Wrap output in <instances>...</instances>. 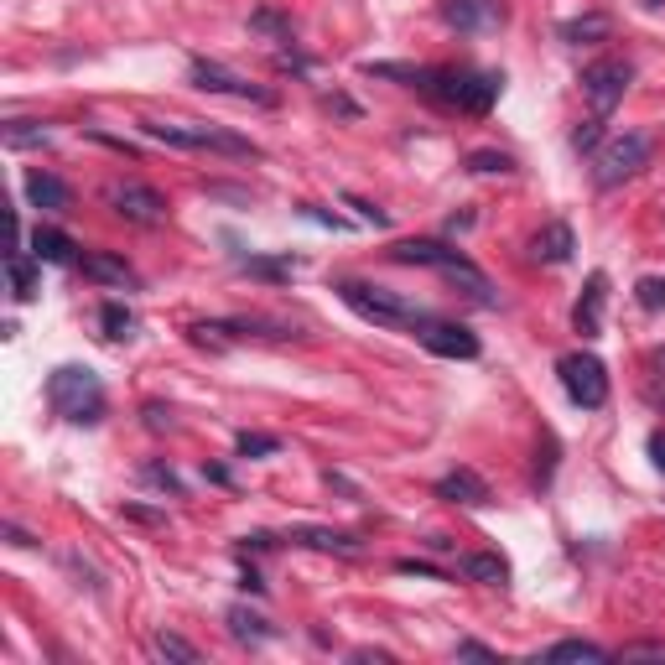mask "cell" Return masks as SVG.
I'll list each match as a JSON object with an SVG mask.
<instances>
[{
	"instance_id": "obj_1",
	"label": "cell",
	"mask_w": 665,
	"mask_h": 665,
	"mask_svg": "<svg viewBox=\"0 0 665 665\" xmlns=\"http://www.w3.org/2000/svg\"><path fill=\"white\" fill-rule=\"evenodd\" d=\"M47 406L58 411L63 421H73V427H99L104 411H110V395H104L99 375L84 364H58L47 375Z\"/></svg>"
},
{
	"instance_id": "obj_2",
	"label": "cell",
	"mask_w": 665,
	"mask_h": 665,
	"mask_svg": "<svg viewBox=\"0 0 665 665\" xmlns=\"http://www.w3.org/2000/svg\"><path fill=\"white\" fill-rule=\"evenodd\" d=\"M401 265H432V271H442L452 286H463L473 302H484V307H494L499 297H494V281L478 271V265L463 255V250H452V245H442V239H401V245L390 250Z\"/></svg>"
},
{
	"instance_id": "obj_3",
	"label": "cell",
	"mask_w": 665,
	"mask_h": 665,
	"mask_svg": "<svg viewBox=\"0 0 665 665\" xmlns=\"http://www.w3.org/2000/svg\"><path fill=\"white\" fill-rule=\"evenodd\" d=\"M333 291L343 297V307L359 312L364 323H375V328H416L421 323V307H411L406 297H395V291L385 286H369V281H333Z\"/></svg>"
},
{
	"instance_id": "obj_4",
	"label": "cell",
	"mask_w": 665,
	"mask_h": 665,
	"mask_svg": "<svg viewBox=\"0 0 665 665\" xmlns=\"http://www.w3.org/2000/svg\"><path fill=\"white\" fill-rule=\"evenodd\" d=\"M141 130L162 146H177V151H219V156H260L255 141L245 136H229V130H208V125H162V120H141Z\"/></svg>"
},
{
	"instance_id": "obj_5",
	"label": "cell",
	"mask_w": 665,
	"mask_h": 665,
	"mask_svg": "<svg viewBox=\"0 0 665 665\" xmlns=\"http://www.w3.org/2000/svg\"><path fill=\"white\" fill-rule=\"evenodd\" d=\"M556 375H562V390H567V401L582 406V411H598L608 406V369L598 354H562L556 359Z\"/></svg>"
},
{
	"instance_id": "obj_6",
	"label": "cell",
	"mask_w": 665,
	"mask_h": 665,
	"mask_svg": "<svg viewBox=\"0 0 665 665\" xmlns=\"http://www.w3.org/2000/svg\"><path fill=\"white\" fill-rule=\"evenodd\" d=\"M629 84H634V68H629L624 58H598V63L582 68V99L593 104L598 120L619 110L624 94H629Z\"/></svg>"
},
{
	"instance_id": "obj_7",
	"label": "cell",
	"mask_w": 665,
	"mask_h": 665,
	"mask_svg": "<svg viewBox=\"0 0 665 665\" xmlns=\"http://www.w3.org/2000/svg\"><path fill=\"white\" fill-rule=\"evenodd\" d=\"M411 338H421V349L437 354V359H478V333L452 323V317H432L421 312V323L411 328Z\"/></svg>"
},
{
	"instance_id": "obj_8",
	"label": "cell",
	"mask_w": 665,
	"mask_h": 665,
	"mask_svg": "<svg viewBox=\"0 0 665 665\" xmlns=\"http://www.w3.org/2000/svg\"><path fill=\"white\" fill-rule=\"evenodd\" d=\"M645 162H650V141H645V136H614V141L598 151L593 182H598V188H619V182L634 177Z\"/></svg>"
},
{
	"instance_id": "obj_9",
	"label": "cell",
	"mask_w": 665,
	"mask_h": 665,
	"mask_svg": "<svg viewBox=\"0 0 665 665\" xmlns=\"http://www.w3.org/2000/svg\"><path fill=\"white\" fill-rule=\"evenodd\" d=\"M188 73H193V89H203V94H224V99H245V104H276V94H271V89H260V84H250V78L229 73L224 63L193 58V63H188Z\"/></svg>"
},
{
	"instance_id": "obj_10",
	"label": "cell",
	"mask_w": 665,
	"mask_h": 665,
	"mask_svg": "<svg viewBox=\"0 0 665 665\" xmlns=\"http://www.w3.org/2000/svg\"><path fill=\"white\" fill-rule=\"evenodd\" d=\"M110 203H115V214L130 219V224H146V229L167 224V198L156 188H146V182H115Z\"/></svg>"
},
{
	"instance_id": "obj_11",
	"label": "cell",
	"mask_w": 665,
	"mask_h": 665,
	"mask_svg": "<svg viewBox=\"0 0 665 665\" xmlns=\"http://www.w3.org/2000/svg\"><path fill=\"white\" fill-rule=\"evenodd\" d=\"M603 307H608V276L593 271L588 281H582V297H577V307H572V333L598 338V333H603Z\"/></svg>"
},
{
	"instance_id": "obj_12",
	"label": "cell",
	"mask_w": 665,
	"mask_h": 665,
	"mask_svg": "<svg viewBox=\"0 0 665 665\" xmlns=\"http://www.w3.org/2000/svg\"><path fill=\"white\" fill-rule=\"evenodd\" d=\"M286 541H297L307 551H328V556H359L364 551V541L354 530H328V525H291Z\"/></svg>"
},
{
	"instance_id": "obj_13",
	"label": "cell",
	"mask_w": 665,
	"mask_h": 665,
	"mask_svg": "<svg viewBox=\"0 0 665 665\" xmlns=\"http://www.w3.org/2000/svg\"><path fill=\"white\" fill-rule=\"evenodd\" d=\"M437 499H447V504H468V510H478V504H489L494 494H489V484L478 478L473 468H452V473H442L437 478Z\"/></svg>"
},
{
	"instance_id": "obj_14",
	"label": "cell",
	"mask_w": 665,
	"mask_h": 665,
	"mask_svg": "<svg viewBox=\"0 0 665 665\" xmlns=\"http://www.w3.org/2000/svg\"><path fill=\"white\" fill-rule=\"evenodd\" d=\"M26 198H32V208H42V214H68L73 208V188L63 177H52V172H26Z\"/></svg>"
},
{
	"instance_id": "obj_15",
	"label": "cell",
	"mask_w": 665,
	"mask_h": 665,
	"mask_svg": "<svg viewBox=\"0 0 665 665\" xmlns=\"http://www.w3.org/2000/svg\"><path fill=\"white\" fill-rule=\"evenodd\" d=\"M78 271H84L89 281H99V286H120V291L136 286V271H130V260H120V255H110V250H89L84 260H78Z\"/></svg>"
},
{
	"instance_id": "obj_16",
	"label": "cell",
	"mask_w": 665,
	"mask_h": 665,
	"mask_svg": "<svg viewBox=\"0 0 665 665\" xmlns=\"http://www.w3.org/2000/svg\"><path fill=\"white\" fill-rule=\"evenodd\" d=\"M437 16L447 26H458V32H484V26H494L499 6H494V0H442Z\"/></svg>"
},
{
	"instance_id": "obj_17",
	"label": "cell",
	"mask_w": 665,
	"mask_h": 665,
	"mask_svg": "<svg viewBox=\"0 0 665 665\" xmlns=\"http://www.w3.org/2000/svg\"><path fill=\"white\" fill-rule=\"evenodd\" d=\"M504 89V78L499 73H463V94H458V110L463 115H489L494 110V99Z\"/></svg>"
},
{
	"instance_id": "obj_18",
	"label": "cell",
	"mask_w": 665,
	"mask_h": 665,
	"mask_svg": "<svg viewBox=\"0 0 665 665\" xmlns=\"http://www.w3.org/2000/svg\"><path fill=\"white\" fill-rule=\"evenodd\" d=\"M572 250H577V239H572V224H546L536 239H530V255H536L541 265H567L572 260Z\"/></svg>"
},
{
	"instance_id": "obj_19",
	"label": "cell",
	"mask_w": 665,
	"mask_h": 665,
	"mask_svg": "<svg viewBox=\"0 0 665 665\" xmlns=\"http://www.w3.org/2000/svg\"><path fill=\"white\" fill-rule=\"evenodd\" d=\"M224 624H229V634H234L239 645H265V640H276V624L260 619V614H250L245 603H234L229 614H224Z\"/></svg>"
},
{
	"instance_id": "obj_20",
	"label": "cell",
	"mask_w": 665,
	"mask_h": 665,
	"mask_svg": "<svg viewBox=\"0 0 665 665\" xmlns=\"http://www.w3.org/2000/svg\"><path fill=\"white\" fill-rule=\"evenodd\" d=\"M614 37V21H608L603 11H588V16H577V21H562V42L572 47H598Z\"/></svg>"
},
{
	"instance_id": "obj_21",
	"label": "cell",
	"mask_w": 665,
	"mask_h": 665,
	"mask_svg": "<svg viewBox=\"0 0 665 665\" xmlns=\"http://www.w3.org/2000/svg\"><path fill=\"white\" fill-rule=\"evenodd\" d=\"M73 239L63 234V229H42L37 224V234H32V255L37 260H47V265H73Z\"/></svg>"
},
{
	"instance_id": "obj_22",
	"label": "cell",
	"mask_w": 665,
	"mask_h": 665,
	"mask_svg": "<svg viewBox=\"0 0 665 665\" xmlns=\"http://www.w3.org/2000/svg\"><path fill=\"white\" fill-rule=\"evenodd\" d=\"M463 572H468L473 582H484V588H504V582H510V567H504V556H494V551L463 556Z\"/></svg>"
},
{
	"instance_id": "obj_23",
	"label": "cell",
	"mask_w": 665,
	"mask_h": 665,
	"mask_svg": "<svg viewBox=\"0 0 665 665\" xmlns=\"http://www.w3.org/2000/svg\"><path fill=\"white\" fill-rule=\"evenodd\" d=\"M6 271H11L16 302H32V297H37V271H32V260H26L21 250H11V255H6Z\"/></svg>"
},
{
	"instance_id": "obj_24",
	"label": "cell",
	"mask_w": 665,
	"mask_h": 665,
	"mask_svg": "<svg viewBox=\"0 0 665 665\" xmlns=\"http://www.w3.org/2000/svg\"><path fill=\"white\" fill-rule=\"evenodd\" d=\"M151 655L156 660H177V665H193L198 660V645H188V640H182V634H151Z\"/></svg>"
},
{
	"instance_id": "obj_25",
	"label": "cell",
	"mask_w": 665,
	"mask_h": 665,
	"mask_svg": "<svg viewBox=\"0 0 665 665\" xmlns=\"http://www.w3.org/2000/svg\"><path fill=\"white\" fill-rule=\"evenodd\" d=\"M297 255H281V260H260V255H250V260H239V271H250V276H260V281H286L291 271H297Z\"/></svg>"
},
{
	"instance_id": "obj_26",
	"label": "cell",
	"mask_w": 665,
	"mask_h": 665,
	"mask_svg": "<svg viewBox=\"0 0 665 665\" xmlns=\"http://www.w3.org/2000/svg\"><path fill=\"white\" fill-rule=\"evenodd\" d=\"M99 328H104V338H130V328H136V312H130L125 302H104L99 307Z\"/></svg>"
},
{
	"instance_id": "obj_27",
	"label": "cell",
	"mask_w": 665,
	"mask_h": 665,
	"mask_svg": "<svg viewBox=\"0 0 665 665\" xmlns=\"http://www.w3.org/2000/svg\"><path fill=\"white\" fill-rule=\"evenodd\" d=\"M234 452H239V458H276L281 437L276 432H239L234 437Z\"/></svg>"
},
{
	"instance_id": "obj_28",
	"label": "cell",
	"mask_w": 665,
	"mask_h": 665,
	"mask_svg": "<svg viewBox=\"0 0 665 665\" xmlns=\"http://www.w3.org/2000/svg\"><path fill=\"white\" fill-rule=\"evenodd\" d=\"M541 660H608V650L593 645V640H562V645H551Z\"/></svg>"
},
{
	"instance_id": "obj_29",
	"label": "cell",
	"mask_w": 665,
	"mask_h": 665,
	"mask_svg": "<svg viewBox=\"0 0 665 665\" xmlns=\"http://www.w3.org/2000/svg\"><path fill=\"white\" fill-rule=\"evenodd\" d=\"M250 32H265V37H276V42H291V16H281V11H255V16H250Z\"/></svg>"
},
{
	"instance_id": "obj_30",
	"label": "cell",
	"mask_w": 665,
	"mask_h": 665,
	"mask_svg": "<svg viewBox=\"0 0 665 665\" xmlns=\"http://www.w3.org/2000/svg\"><path fill=\"white\" fill-rule=\"evenodd\" d=\"M6 146L11 151H21V146H47V130L32 125V120H11L6 125Z\"/></svg>"
},
{
	"instance_id": "obj_31",
	"label": "cell",
	"mask_w": 665,
	"mask_h": 665,
	"mask_svg": "<svg viewBox=\"0 0 665 665\" xmlns=\"http://www.w3.org/2000/svg\"><path fill=\"white\" fill-rule=\"evenodd\" d=\"M634 302H640L645 312H665V276H645L640 286H634Z\"/></svg>"
},
{
	"instance_id": "obj_32",
	"label": "cell",
	"mask_w": 665,
	"mask_h": 665,
	"mask_svg": "<svg viewBox=\"0 0 665 665\" xmlns=\"http://www.w3.org/2000/svg\"><path fill=\"white\" fill-rule=\"evenodd\" d=\"M468 172H515V156H504V151H468Z\"/></svg>"
},
{
	"instance_id": "obj_33",
	"label": "cell",
	"mask_w": 665,
	"mask_h": 665,
	"mask_svg": "<svg viewBox=\"0 0 665 665\" xmlns=\"http://www.w3.org/2000/svg\"><path fill=\"white\" fill-rule=\"evenodd\" d=\"M141 478H146L151 489H162V494H182V478H177L167 463H146V468H141Z\"/></svg>"
},
{
	"instance_id": "obj_34",
	"label": "cell",
	"mask_w": 665,
	"mask_h": 665,
	"mask_svg": "<svg viewBox=\"0 0 665 665\" xmlns=\"http://www.w3.org/2000/svg\"><path fill=\"white\" fill-rule=\"evenodd\" d=\"M598 141H603V120H588L572 130V151H598Z\"/></svg>"
},
{
	"instance_id": "obj_35",
	"label": "cell",
	"mask_w": 665,
	"mask_h": 665,
	"mask_svg": "<svg viewBox=\"0 0 665 665\" xmlns=\"http://www.w3.org/2000/svg\"><path fill=\"white\" fill-rule=\"evenodd\" d=\"M619 660H665V645H655V640H640V645H624V650H619Z\"/></svg>"
},
{
	"instance_id": "obj_36",
	"label": "cell",
	"mask_w": 665,
	"mask_h": 665,
	"mask_svg": "<svg viewBox=\"0 0 665 665\" xmlns=\"http://www.w3.org/2000/svg\"><path fill=\"white\" fill-rule=\"evenodd\" d=\"M349 208H359V219H364V224H375V229H385V224H390V214H385V208L364 203V198H349Z\"/></svg>"
},
{
	"instance_id": "obj_37",
	"label": "cell",
	"mask_w": 665,
	"mask_h": 665,
	"mask_svg": "<svg viewBox=\"0 0 665 665\" xmlns=\"http://www.w3.org/2000/svg\"><path fill=\"white\" fill-rule=\"evenodd\" d=\"M146 427H151V432H167V427H172V406L151 401V406H146Z\"/></svg>"
},
{
	"instance_id": "obj_38",
	"label": "cell",
	"mask_w": 665,
	"mask_h": 665,
	"mask_svg": "<svg viewBox=\"0 0 665 665\" xmlns=\"http://www.w3.org/2000/svg\"><path fill=\"white\" fill-rule=\"evenodd\" d=\"M458 660H499V655H494L489 645H478V640H463V645H458Z\"/></svg>"
},
{
	"instance_id": "obj_39",
	"label": "cell",
	"mask_w": 665,
	"mask_h": 665,
	"mask_svg": "<svg viewBox=\"0 0 665 665\" xmlns=\"http://www.w3.org/2000/svg\"><path fill=\"white\" fill-rule=\"evenodd\" d=\"M401 572H406V577L416 572V577H432V582H442V572H437L432 562H416V556H406V562H401Z\"/></svg>"
},
{
	"instance_id": "obj_40",
	"label": "cell",
	"mask_w": 665,
	"mask_h": 665,
	"mask_svg": "<svg viewBox=\"0 0 665 665\" xmlns=\"http://www.w3.org/2000/svg\"><path fill=\"white\" fill-rule=\"evenodd\" d=\"M203 478H208V484H219V489H229V484H234V473H229L224 463H203Z\"/></svg>"
},
{
	"instance_id": "obj_41",
	"label": "cell",
	"mask_w": 665,
	"mask_h": 665,
	"mask_svg": "<svg viewBox=\"0 0 665 665\" xmlns=\"http://www.w3.org/2000/svg\"><path fill=\"white\" fill-rule=\"evenodd\" d=\"M239 588H245V593H265V582H260L255 567H239Z\"/></svg>"
},
{
	"instance_id": "obj_42",
	"label": "cell",
	"mask_w": 665,
	"mask_h": 665,
	"mask_svg": "<svg viewBox=\"0 0 665 665\" xmlns=\"http://www.w3.org/2000/svg\"><path fill=\"white\" fill-rule=\"evenodd\" d=\"M650 463L665 473V432H650Z\"/></svg>"
},
{
	"instance_id": "obj_43",
	"label": "cell",
	"mask_w": 665,
	"mask_h": 665,
	"mask_svg": "<svg viewBox=\"0 0 665 665\" xmlns=\"http://www.w3.org/2000/svg\"><path fill=\"white\" fill-rule=\"evenodd\" d=\"M328 110H338V115H349V120H354V115H359V104H354V99H343V94H328Z\"/></svg>"
},
{
	"instance_id": "obj_44",
	"label": "cell",
	"mask_w": 665,
	"mask_h": 665,
	"mask_svg": "<svg viewBox=\"0 0 665 665\" xmlns=\"http://www.w3.org/2000/svg\"><path fill=\"white\" fill-rule=\"evenodd\" d=\"M245 546H250V551H271L276 541H271V536H265V530H255V536H245Z\"/></svg>"
},
{
	"instance_id": "obj_45",
	"label": "cell",
	"mask_w": 665,
	"mask_h": 665,
	"mask_svg": "<svg viewBox=\"0 0 665 665\" xmlns=\"http://www.w3.org/2000/svg\"><path fill=\"white\" fill-rule=\"evenodd\" d=\"M6 541H11V546H32V536H26L21 525H6Z\"/></svg>"
},
{
	"instance_id": "obj_46",
	"label": "cell",
	"mask_w": 665,
	"mask_h": 665,
	"mask_svg": "<svg viewBox=\"0 0 665 665\" xmlns=\"http://www.w3.org/2000/svg\"><path fill=\"white\" fill-rule=\"evenodd\" d=\"M640 6H645V11H660V6H665V0H640Z\"/></svg>"
}]
</instances>
